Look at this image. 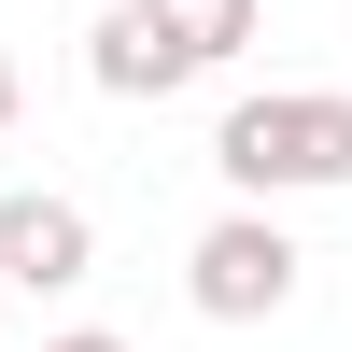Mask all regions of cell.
<instances>
[{"label":"cell","mask_w":352,"mask_h":352,"mask_svg":"<svg viewBox=\"0 0 352 352\" xmlns=\"http://www.w3.org/2000/svg\"><path fill=\"white\" fill-rule=\"evenodd\" d=\"M212 169H226V197H324V184H352V99H338V85L226 99Z\"/></svg>","instance_id":"cell-1"},{"label":"cell","mask_w":352,"mask_h":352,"mask_svg":"<svg viewBox=\"0 0 352 352\" xmlns=\"http://www.w3.org/2000/svg\"><path fill=\"white\" fill-rule=\"evenodd\" d=\"M85 268H99V226H85V197H56V184H14V197H0V282H28V296H71Z\"/></svg>","instance_id":"cell-3"},{"label":"cell","mask_w":352,"mask_h":352,"mask_svg":"<svg viewBox=\"0 0 352 352\" xmlns=\"http://www.w3.org/2000/svg\"><path fill=\"white\" fill-rule=\"evenodd\" d=\"M296 268H310V254L282 240L268 197H240V212H212V226L184 240V296H197V324H282V310H296Z\"/></svg>","instance_id":"cell-2"},{"label":"cell","mask_w":352,"mask_h":352,"mask_svg":"<svg viewBox=\"0 0 352 352\" xmlns=\"http://www.w3.org/2000/svg\"><path fill=\"white\" fill-rule=\"evenodd\" d=\"M43 352H127V338H113V324H71V338H43Z\"/></svg>","instance_id":"cell-6"},{"label":"cell","mask_w":352,"mask_h":352,"mask_svg":"<svg viewBox=\"0 0 352 352\" xmlns=\"http://www.w3.org/2000/svg\"><path fill=\"white\" fill-rule=\"evenodd\" d=\"M155 14L184 28V56H197V71H226V56H240L254 28H268V0H155Z\"/></svg>","instance_id":"cell-5"},{"label":"cell","mask_w":352,"mask_h":352,"mask_svg":"<svg viewBox=\"0 0 352 352\" xmlns=\"http://www.w3.org/2000/svg\"><path fill=\"white\" fill-rule=\"evenodd\" d=\"M14 113H28V85H14V56H0V127H14Z\"/></svg>","instance_id":"cell-7"},{"label":"cell","mask_w":352,"mask_h":352,"mask_svg":"<svg viewBox=\"0 0 352 352\" xmlns=\"http://www.w3.org/2000/svg\"><path fill=\"white\" fill-rule=\"evenodd\" d=\"M85 71H99V99H169V85H197V56H184V28L155 0H113L99 43H85Z\"/></svg>","instance_id":"cell-4"}]
</instances>
